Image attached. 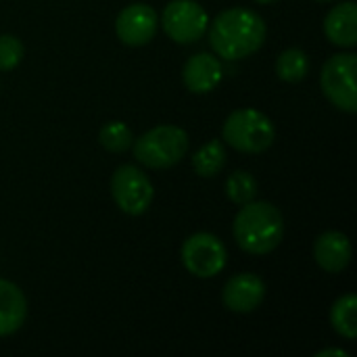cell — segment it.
I'll list each match as a JSON object with an SVG mask.
<instances>
[{"instance_id":"cell-13","label":"cell","mask_w":357,"mask_h":357,"mask_svg":"<svg viewBox=\"0 0 357 357\" xmlns=\"http://www.w3.org/2000/svg\"><path fill=\"white\" fill-rule=\"evenodd\" d=\"M326 38L341 48H354L357 44V6L356 2L345 0L333 6L324 17Z\"/></svg>"},{"instance_id":"cell-17","label":"cell","mask_w":357,"mask_h":357,"mask_svg":"<svg viewBox=\"0 0 357 357\" xmlns=\"http://www.w3.org/2000/svg\"><path fill=\"white\" fill-rule=\"evenodd\" d=\"M310 71V59L307 52L301 48H287L276 59V73L287 84L301 82Z\"/></svg>"},{"instance_id":"cell-14","label":"cell","mask_w":357,"mask_h":357,"mask_svg":"<svg viewBox=\"0 0 357 357\" xmlns=\"http://www.w3.org/2000/svg\"><path fill=\"white\" fill-rule=\"evenodd\" d=\"M27 318V299L23 291L10 282L0 278V337L15 335Z\"/></svg>"},{"instance_id":"cell-11","label":"cell","mask_w":357,"mask_h":357,"mask_svg":"<svg viewBox=\"0 0 357 357\" xmlns=\"http://www.w3.org/2000/svg\"><path fill=\"white\" fill-rule=\"evenodd\" d=\"M182 79L186 90H190L192 94L213 92L224 79V67L220 56L211 52L192 54L182 69Z\"/></svg>"},{"instance_id":"cell-4","label":"cell","mask_w":357,"mask_h":357,"mask_svg":"<svg viewBox=\"0 0 357 357\" xmlns=\"http://www.w3.org/2000/svg\"><path fill=\"white\" fill-rule=\"evenodd\" d=\"M134 159L149 169H169L188 153V134L178 126H157L132 142Z\"/></svg>"},{"instance_id":"cell-3","label":"cell","mask_w":357,"mask_h":357,"mask_svg":"<svg viewBox=\"0 0 357 357\" xmlns=\"http://www.w3.org/2000/svg\"><path fill=\"white\" fill-rule=\"evenodd\" d=\"M222 136H224V142L236 149L238 153L257 155V153L268 151L274 144L276 128H274V121L266 113L245 107V109L232 111L226 117L222 126Z\"/></svg>"},{"instance_id":"cell-6","label":"cell","mask_w":357,"mask_h":357,"mask_svg":"<svg viewBox=\"0 0 357 357\" xmlns=\"http://www.w3.org/2000/svg\"><path fill=\"white\" fill-rule=\"evenodd\" d=\"M111 197L115 205L136 218L149 211L155 199V186L151 178L136 165H119L111 176Z\"/></svg>"},{"instance_id":"cell-20","label":"cell","mask_w":357,"mask_h":357,"mask_svg":"<svg viewBox=\"0 0 357 357\" xmlns=\"http://www.w3.org/2000/svg\"><path fill=\"white\" fill-rule=\"evenodd\" d=\"M23 42L13 33L0 36V71H13L23 61Z\"/></svg>"},{"instance_id":"cell-22","label":"cell","mask_w":357,"mask_h":357,"mask_svg":"<svg viewBox=\"0 0 357 357\" xmlns=\"http://www.w3.org/2000/svg\"><path fill=\"white\" fill-rule=\"evenodd\" d=\"M257 4H272V2H278V0H255Z\"/></svg>"},{"instance_id":"cell-8","label":"cell","mask_w":357,"mask_h":357,"mask_svg":"<svg viewBox=\"0 0 357 357\" xmlns=\"http://www.w3.org/2000/svg\"><path fill=\"white\" fill-rule=\"evenodd\" d=\"M169 40L178 44L199 42L209 27V15L197 0H172L159 19Z\"/></svg>"},{"instance_id":"cell-15","label":"cell","mask_w":357,"mask_h":357,"mask_svg":"<svg viewBox=\"0 0 357 357\" xmlns=\"http://www.w3.org/2000/svg\"><path fill=\"white\" fill-rule=\"evenodd\" d=\"M331 324L335 333L347 341L357 337V297L354 293L341 295L331 307Z\"/></svg>"},{"instance_id":"cell-1","label":"cell","mask_w":357,"mask_h":357,"mask_svg":"<svg viewBox=\"0 0 357 357\" xmlns=\"http://www.w3.org/2000/svg\"><path fill=\"white\" fill-rule=\"evenodd\" d=\"M209 44L224 61H241L255 54L268 36L266 21L251 8L232 6L209 21Z\"/></svg>"},{"instance_id":"cell-5","label":"cell","mask_w":357,"mask_h":357,"mask_svg":"<svg viewBox=\"0 0 357 357\" xmlns=\"http://www.w3.org/2000/svg\"><path fill=\"white\" fill-rule=\"evenodd\" d=\"M357 56L354 52H339L333 54L322 71H320V86L324 96L341 111L356 113L357 111V88H356Z\"/></svg>"},{"instance_id":"cell-10","label":"cell","mask_w":357,"mask_h":357,"mask_svg":"<svg viewBox=\"0 0 357 357\" xmlns=\"http://www.w3.org/2000/svg\"><path fill=\"white\" fill-rule=\"evenodd\" d=\"M266 299V282L251 272L234 274L222 291L224 305L234 314H251Z\"/></svg>"},{"instance_id":"cell-9","label":"cell","mask_w":357,"mask_h":357,"mask_svg":"<svg viewBox=\"0 0 357 357\" xmlns=\"http://www.w3.org/2000/svg\"><path fill=\"white\" fill-rule=\"evenodd\" d=\"M157 10L144 2H134L119 10L115 19V33L126 46H144L157 36Z\"/></svg>"},{"instance_id":"cell-19","label":"cell","mask_w":357,"mask_h":357,"mask_svg":"<svg viewBox=\"0 0 357 357\" xmlns=\"http://www.w3.org/2000/svg\"><path fill=\"white\" fill-rule=\"evenodd\" d=\"M98 142L109 153H123L132 146L134 134L123 121H109L98 132Z\"/></svg>"},{"instance_id":"cell-23","label":"cell","mask_w":357,"mask_h":357,"mask_svg":"<svg viewBox=\"0 0 357 357\" xmlns=\"http://www.w3.org/2000/svg\"><path fill=\"white\" fill-rule=\"evenodd\" d=\"M316 2H335V0H316Z\"/></svg>"},{"instance_id":"cell-2","label":"cell","mask_w":357,"mask_h":357,"mask_svg":"<svg viewBox=\"0 0 357 357\" xmlns=\"http://www.w3.org/2000/svg\"><path fill=\"white\" fill-rule=\"evenodd\" d=\"M232 234L236 245L249 255H270L284 238V218L280 209L268 201H251L241 205Z\"/></svg>"},{"instance_id":"cell-21","label":"cell","mask_w":357,"mask_h":357,"mask_svg":"<svg viewBox=\"0 0 357 357\" xmlns=\"http://www.w3.org/2000/svg\"><path fill=\"white\" fill-rule=\"evenodd\" d=\"M316 357H349V354L345 349H322L316 354Z\"/></svg>"},{"instance_id":"cell-12","label":"cell","mask_w":357,"mask_h":357,"mask_svg":"<svg viewBox=\"0 0 357 357\" xmlns=\"http://www.w3.org/2000/svg\"><path fill=\"white\" fill-rule=\"evenodd\" d=\"M351 241L339 230L322 232L314 243V259L328 274H341L351 261Z\"/></svg>"},{"instance_id":"cell-18","label":"cell","mask_w":357,"mask_h":357,"mask_svg":"<svg viewBox=\"0 0 357 357\" xmlns=\"http://www.w3.org/2000/svg\"><path fill=\"white\" fill-rule=\"evenodd\" d=\"M226 195L234 205H247L257 197V180L253 178V174L238 169V172L228 176Z\"/></svg>"},{"instance_id":"cell-7","label":"cell","mask_w":357,"mask_h":357,"mask_svg":"<svg viewBox=\"0 0 357 357\" xmlns=\"http://www.w3.org/2000/svg\"><path fill=\"white\" fill-rule=\"evenodd\" d=\"M180 257H182L186 272L203 280L215 278L218 274L224 272L228 264V253H226L224 243L211 232L190 234L182 245Z\"/></svg>"},{"instance_id":"cell-16","label":"cell","mask_w":357,"mask_h":357,"mask_svg":"<svg viewBox=\"0 0 357 357\" xmlns=\"http://www.w3.org/2000/svg\"><path fill=\"white\" fill-rule=\"evenodd\" d=\"M226 146L222 140H209L203 146H199L192 153V169L201 176V178H213L218 176L224 165H226Z\"/></svg>"}]
</instances>
